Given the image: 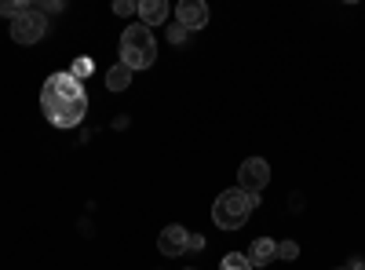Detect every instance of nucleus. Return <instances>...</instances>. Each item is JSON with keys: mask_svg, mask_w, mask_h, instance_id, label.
Here are the masks:
<instances>
[{"mask_svg": "<svg viewBox=\"0 0 365 270\" xmlns=\"http://www.w3.org/2000/svg\"><path fill=\"white\" fill-rule=\"evenodd\" d=\"M41 110L55 128H77L88 117V95L81 81H73L70 70L51 73L41 88Z\"/></svg>", "mask_w": 365, "mask_h": 270, "instance_id": "1", "label": "nucleus"}, {"mask_svg": "<svg viewBox=\"0 0 365 270\" xmlns=\"http://www.w3.org/2000/svg\"><path fill=\"white\" fill-rule=\"evenodd\" d=\"M256 204H259V194L230 187L216 197V204H212V223H216L220 230H241L249 223V216L256 212Z\"/></svg>", "mask_w": 365, "mask_h": 270, "instance_id": "2", "label": "nucleus"}, {"mask_svg": "<svg viewBox=\"0 0 365 270\" xmlns=\"http://www.w3.org/2000/svg\"><path fill=\"white\" fill-rule=\"evenodd\" d=\"M154 58H158V41L150 33V26L135 22L120 33V66H128L135 73V70H150Z\"/></svg>", "mask_w": 365, "mask_h": 270, "instance_id": "3", "label": "nucleus"}, {"mask_svg": "<svg viewBox=\"0 0 365 270\" xmlns=\"http://www.w3.org/2000/svg\"><path fill=\"white\" fill-rule=\"evenodd\" d=\"M44 33H48V15H41L37 8L11 19V41L15 44H37Z\"/></svg>", "mask_w": 365, "mask_h": 270, "instance_id": "4", "label": "nucleus"}, {"mask_svg": "<svg viewBox=\"0 0 365 270\" xmlns=\"http://www.w3.org/2000/svg\"><path fill=\"white\" fill-rule=\"evenodd\" d=\"M267 183H270V165H267L263 157H249V161H241V168H237V187H241V190L259 194Z\"/></svg>", "mask_w": 365, "mask_h": 270, "instance_id": "5", "label": "nucleus"}, {"mask_svg": "<svg viewBox=\"0 0 365 270\" xmlns=\"http://www.w3.org/2000/svg\"><path fill=\"white\" fill-rule=\"evenodd\" d=\"M187 242H190V230L179 227V223H172V227H165V230L158 234V252L168 256V259H175V256L187 252Z\"/></svg>", "mask_w": 365, "mask_h": 270, "instance_id": "6", "label": "nucleus"}, {"mask_svg": "<svg viewBox=\"0 0 365 270\" xmlns=\"http://www.w3.org/2000/svg\"><path fill=\"white\" fill-rule=\"evenodd\" d=\"M175 22H179L182 29H205L208 8L201 4V0H182V4L175 8Z\"/></svg>", "mask_w": 365, "mask_h": 270, "instance_id": "7", "label": "nucleus"}, {"mask_svg": "<svg viewBox=\"0 0 365 270\" xmlns=\"http://www.w3.org/2000/svg\"><path fill=\"white\" fill-rule=\"evenodd\" d=\"M245 256H249L252 266H270L274 259H278V242H274V237H256Z\"/></svg>", "mask_w": 365, "mask_h": 270, "instance_id": "8", "label": "nucleus"}, {"mask_svg": "<svg viewBox=\"0 0 365 270\" xmlns=\"http://www.w3.org/2000/svg\"><path fill=\"white\" fill-rule=\"evenodd\" d=\"M139 15H143V26H161L168 19V4L165 0H143Z\"/></svg>", "mask_w": 365, "mask_h": 270, "instance_id": "9", "label": "nucleus"}, {"mask_svg": "<svg viewBox=\"0 0 365 270\" xmlns=\"http://www.w3.org/2000/svg\"><path fill=\"white\" fill-rule=\"evenodd\" d=\"M106 88H110V92H125V88H132V70L128 66H110L106 70Z\"/></svg>", "mask_w": 365, "mask_h": 270, "instance_id": "10", "label": "nucleus"}, {"mask_svg": "<svg viewBox=\"0 0 365 270\" xmlns=\"http://www.w3.org/2000/svg\"><path fill=\"white\" fill-rule=\"evenodd\" d=\"M220 270H256V266L249 263V256H241V252H227V256H223V263H220Z\"/></svg>", "mask_w": 365, "mask_h": 270, "instance_id": "11", "label": "nucleus"}, {"mask_svg": "<svg viewBox=\"0 0 365 270\" xmlns=\"http://www.w3.org/2000/svg\"><path fill=\"white\" fill-rule=\"evenodd\" d=\"M91 70H96V63H91L88 55H77V58H73V66H70V77H73V81H84Z\"/></svg>", "mask_w": 365, "mask_h": 270, "instance_id": "12", "label": "nucleus"}, {"mask_svg": "<svg viewBox=\"0 0 365 270\" xmlns=\"http://www.w3.org/2000/svg\"><path fill=\"white\" fill-rule=\"evenodd\" d=\"M296 256H299L296 242H278V259H296Z\"/></svg>", "mask_w": 365, "mask_h": 270, "instance_id": "13", "label": "nucleus"}, {"mask_svg": "<svg viewBox=\"0 0 365 270\" xmlns=\"http://www.w3.org/2000/svg\"><path fill=\"white\" fill-rule=\"evenodd\" d=\"M135 11H139V4H132V0H117V4H113V15H120V19H128Z\"/></svg>", "mask_w": 365, "mask_h": 270, "instance_id": "14", "label": "nucleus"}, {"mask_svg": "<svg viewBox=\"0 0 365 270\" xmlns=\"http://www.w3.org/2000/svg\"><path fill=\"white\" fill-rule=\"evenodd\" d=\"M168 41H172V44H182V41H187V29H182V26L175 22V26L168 29Z\"/></svg>", "mask_w": 365, "mask_h": 270, "instance_id": "15", "label": "nucleus"}, {"mask_svg": "<svg viewBox=\"0 0 365 270\" xmlns=\"http://www.w3.org/2000/svg\"><path fill=\"white\" fill-rule=\"evenodd\" d=\"M205 249V237L201 234H190V242H187V252H201Z\"/></svg>", "mask_w": 365, "mask_h": 270, "instance_id": "16", "label": "nucleus"}, {"mask_svg": "<svg viewBox=\"0 0 365 270\" xmlns=\"http://www.w3.org/2000/svg\"><path fill=\"white\" fill-rule=\"evenodd\" d=\"M289 208H292V212H299V208H303V197H299V194H292V197H289Z\"/></svg>", "mask_w": 365, "mask_h": 270, "instance_id": "17", "label": "nucleus"}, {"mask_svg": "<svg viewBox=\"0 0 365 270\" xmlns=\"http://www.w3.org/2000/svg\"><path fill=\"white\" fill-rule=\"evenodd\" d=\"M347 270H365V259H351V263H347Z\"/></svg>", "mask_w": 365, "mask_h": 270, "instance_id": "18", "label": "nucleus"}, {"mask_svg": "<svg viewBox=\"0 0 365 270\" xmlns=\"http://www.w3.org/2000/svg\"><path fill=\"white\" fill-rule=\"evenodd\" d=\"M182 270H197V266H182Z\"/></svg>", "mask_w": 365, "mask_h": 270, "instance_id": "19", "label": "nucleus"}]
</instances>
